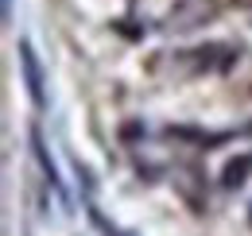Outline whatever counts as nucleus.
I'll list each match as a JSON object with an SVG mask.
<instances>
[{"mask_svg":"<svg viewBox=\"0 0 252 236\" xmlns=\"http://www.w3.org/2000/svg\"><path fill=\"white\" fill-rule=\"evenodd\" d=\"M20 70H24V86H28V97H32L35 109H47V78H43V66H39V59H35V47L28 43V39H20Z\"/></svg>","mask_w":252,"mask_h":236,"instance_id":"f257e3e1","label":"nucleus"},{"mask_svg":"<svg viewBox=\"0 0 252 236\" xmlns=\"http://www.w3.org/2000/svg\"><path fill=\"white\" fill-rule=\"evenodd\" d=\"M8 4H12V0H4V12H8Z\"/></svg>","mask_w":252,"mask_h":236,"instance_id":"f03ea898","label":"nucleus"}]
</instances>
